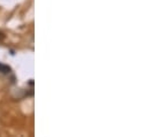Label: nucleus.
Segmentation results:
<instances>
[{"instance_id": "1", "label": "nucleus", "mask_w": 149, "mask_h": 137, "mask_svg": "<svg viewBox=\"0 0 149 137\" xmlns=\"http://www.w3.org/2000/svg\"><path fill=\"white\" fill-rule=\"evenodd\" d=\"M10 71H12V69H10V67H9V66L3 65V64H0V73H1V74L8 75Z\"/></svg>"}]
</instances>
